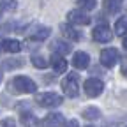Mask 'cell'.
Here are the masks:
<instances>
[{
  "instance_id": "obj_15",
  "label": "cell",
  "mask_w": 127,
  "mask_h": 127,
  "mask_svg": "<svg viewBox=\"0 0 127 127\" xmlns=\"http://www.w3.org/2000/svg\"><path fill=\"white\" fill-rule=\"evenodd\" d=\"M21 124L25 127H39V118L34 113H23L21 115Z\"/></svg>"
},
{
  "instance_id": "obj_30",
  "label": "cell",
  "mask_w": 127,
  "mask_h": 127,
  "mask_svg": "<svg viewBox=\"0 0 127 127\" xmlns=\"http://www.w3.org/2000/svg\"><path fill=\"white\" fill-rule=\"evenodd\" d=\"M87 127H92V125H87Z\"/></svg>"
},
{
  "instance_id": "obj_17",
  "label": "cell",
  "mask_w": 127,
  "mask_h": 127,
  "mask_svg": "<svg viewBox=\"0 0 127 127\" xmlns=\"http://www.w3.org/2000/svg\"><path fill=\"white\" fill-rule=\"evenodd\" d=\"M34 41H44V39H48L50 37V28H46V27H39V28H35L34 30V34L30 35Z\"/></svg>"
},
{
  "instance_id": "obj_3",
  "label": "cell",
  "mask_w": 127,
  "mask_h": 127,
  "mask_svg": "<svg viewBox=\"0 0 127 127\" xmlns=\"http://www.w3.org/2000/svg\"><path fill=\"white\" fill-rule=\"evenodd\" d=\"M62 90L67 97H78L79 94V83H78V76L76 74H67L62 79Z\"/></svg>"
},
{
  "instance_id": "obj_13",
  "label": "cell",
  "mask_w": 127,
  "mask_h": 127,
  "mask_svg": "<svg viewBox=\"0 0 127 127\" xmlns=\"http://www.w3.org/2000/svg\"><path fill=\"white\" fill-rule=\"evenodd\" d=\"M81 117L87 120H99L101 118V109L95 108V106H88L81 111Z\"/></svg>"
},
{
  "instance_id": "obj_22",
  "label": "cell",
  "mask_w": 127,
  "mask_h": 127,
  "mask_svg": "<svg viewBox=\"0 0 127 127\" xmlns=\"http://www.w3.org/2000/svg\"><path fill=\"white\" fill-rule=\"evenodd\" d=\"M120 72H122V76H125V78H127V58H124V60H122V65H120Z\"/></svg>"
},
{
  "instance_id": "obj_23",
  "label": "cell",
  "mask_w": 127,
  "mask_h": 127,
  "mask_svg": "<svg viewBox=\"0 0 127 127\" xmlns=\"http://www.w3.org/2000/svg\"><path fill=\"white\" fill-rule=\"evenodd\" d=\"M21 64H23V62H5V67H7V69H9V67L12 69V67H20Z\"/></svg>"
},
{
  "instance_id": "obj_5",
  "label": "cell",
  "mask_w": 127,
  "mask_h": 127,
  "mask_svg": "<svg viewBox=\"0 0 127 127\" xmlns=\"http://www.w3.org/2000/svg\"><path fill=\"white\" fill-rule=\"evenodd\" d=\"M118 62V51L115 48H106V50L101 51V64L104 67H115Z\"/></svg>"
},
{
  "instance_id": "obj_24",
  "label": "cell",
  "mask_w": 127,
  "mask_h": 127,
  "mask_svg": "<svg viewBox=\"0 0 127 127\" xmlns=\"http://www.w3.org/2000/svg\"><path fill=\"white\" fill-rule=\"evenodd\" d=\"M65 127H79V124H78V120H69L65 124Z\"/></svg>"
},
{
  "instance_id": "obj_21",
  "label": "cell",
  "mask_w": 127,
  "mask_h": 127,
  "mask_svg": "<svg viewBox=\"0 0 127 127\" xmlns=\"http://www.w3.org/2000/svg\"><path fill=\"white\" fill-rule=\"evenodd\" d=\"M0 127H16V120L14 118H4V120H0Z\"/></svg>"
},
{
  "instance_id": "obj_20",
  "label": "cell",
  "mask_w": 127,
  "mask_h": 127,
  "mask_svg": "<svg viewBox=\"0 0 127 127\" xmlns=\"http://www.w3.org/2000/svg\"><path fill=\"white\" fill-rule=\"evenodd\" d=\"M16 4H18L16 0H4V2H2L4 11H7V12H9V11H16V7H18Z\"/></svg>"
},
{
  "instance_id": "obj_4",
  "label": "cell",
  "mask_w": 127,
  "mask_h": 127,
  "mask_svg": "<svg viewBox=\"0 0 127 127\" xmlns=\"http://www.w3.org/2000/svg\"><path fill=\"white\" fill-rule=\"evenodd\" d=\"M83 90H85V94L88 95V97L95 99V97H99V95L102 94L104 83L101 81V79H97V78H88L83 83Z\"/></svg>"
},
{
  "instance_id": "obj_16",
  "label": "cell",
  "mask_w": 127,
  "mask_h": 127,
  "mask_svg": "<svg viewBox=\"0 0 127 127\" xmlns=\"http://www.w3.org/2000/svg\"><path fill=\"white\" fill-rule=\"evenodd\" d=\"M115 34L120 35V37H124L127 34V16H122V18L117 20V23H115Z\"/></svg>"
},
{
  "instance_id": "obj_7",
  "label": "cell",
  "mask_w": 127,
  "mask_h": 127,
  "mask_svg": "<svg viewBox=\"0 0 127 127\" xmlns=\"http://www.w3.org/2000/svg\"><path fill=\"white\" fill-rule=\"evenodd\" d=\"M92 37L97 41V42H109L113 34H111V30L108 25H97L94 30H92Z\"/></svg>"
},
{
  "instance_id": "obj_12",
  "label": "cell",
  "mask_w": 127,
  "mask_h": 127,
  "mask_svg": "<svg viewBox=\"0 0 127 127\" xmlns=\"http://www.w3.org/2000/svg\"><path fill=\"white\" fill-rule=\"evenodd\" d=\"M71 50H72V46H71L69 42H65V41L57 39V41H53V42H51V53L67 55V53H71Z\"/></svg>"
},
{
  "instance_id": "obj_9",
  "label": "cell",
  "mask_w": 127,
  "mask_h": 127,
  "mask_svg": "<svg viewBox=\"0 0 127 127\" xmlns=\"http://www.w3.org/2000/svg\"><path fill=\"white\" fill-rule=\"evenodd\" d=\"M88 64H90L88 53H85V51H76V53H74V57H72V65H74V69L83 71V69L88 67Z\"/></svg>"
},
{
  "instance_id": "obj_29",
  "label": "cell",
  "mask_w": 127,
  "mask_h": 127,
  "mask_svg": "<svg viewBox=\"0 0 127 127\" xmlns=\"http://www.w3.org/2000/svg\"><path fill=\"white\" fill-rule=\"evenodd\" d=\"M117 2H122V0H117Z\"/></svg>"
},
{
  "instance_id": "obj_27",
  "label": "cell",
  "mask_w": 127,
  "mask_h": 127,
  "mask_svg": "<svg viewBox=\"0 0 127 127\" xmlns=\"http://www.w3.org/2000/svg\"><path fill=\"white\" fill-rule=\"evenodd\" d=\"M0 51H4V41H0Z\"/></svg>"
},
{
  "instance_id": "obj_11",
  "label": "cell",
  "mask_w": 127,
  "mask_h": 127,
  "mask_svg": "<svg viewBox=\"0 0 127 127\" xmlns=\"http://www.w3.org/2000/svg\"><path fill=\"white\" fill-rule=\"evenodd\" d=\"M60 32H62V35L67 37L69 41L78 42L79 39H81V32H78L74 27H71V25H67V23H62V25H60Z\"/></svg>"
},
{
  "instance_id": "obj_1",
  "label": "cell",
  "mask_w": 127,
  "mask_h": 127,
  "mask_svg": "<svg viewBox=\"0 0 127 127\" xmlns=\"http://www.w3.org/2000/svg\"><path fill=\"white\" fill-rule=\"evenodd\" d=\"M9 90L14 94H34L37 90V85L28 76H14L12 81H9Z\"/></svg>"
},
{
  "instance_id": "obj_6",
  "label": "cell",
  "mask_w": 127,
  "mask_h": 127,
  "mask_svg": "<svg viewBox=\"0 0 127 127\" xmlns=\"http://www.w3.org/2000/svg\"><path fill=\"white\" fill-rule=\"evenodd\" d=\"M67 21H71L74 25H88L92 20L83 9H72L67 12Z\"/></svg>"
},
{
  "instance_id": "obj_18",
  "label": "cell",
  "mask_w": 127,
  "mask_h": 127,
  "mask_svg": "<svg viewBox=\"0 0 127 127\" xmlns=\"http://www.w3.org/2000/svg\"><path fill=\"white\" fill-rule=\"evenodd\" d=\"M32 64H34V67H37V69H46V67H48L46 58H44V57H41V55L32 57Z\"/></svg>"
},
{
  "instance_id": "obj_25",
  "label": "cell",
  "mask_w": 127,
  "mask_h": 127,
  "mask_svg": "<svg viewBox=\"0 0 127 127\" xmlns=\"http://www.w3.org/2000/svg\"><path fill=\"white\" fill-rule=\"evenodd\" d=\"M122 46H124V48H125V50H127V35L124 37V42H122Z\"/></svg>"
},
{
  "instance_id": "obj_28",
  "label": "cell",
  "mask_w": 127,
  "mask_h": 127,
  "mask_svg": "<svg viewBox=\"0 0 127 127\" xmlns=\"http://www.w3.org/2000/svg\"><path fill=\"white\" fill-rule=\"evenodd\" d=\"M0 81H2V74H0Z\"/></svg>"
},
{
  "instance_id": "obj_26",
  "label": "cell",
  "mask_w": 127,
  "mask_h": 127,
  "mask_svg": "<svg viewBox=\"0 0 127 127\" xmlns=\"http://www.w3.org/2000/svg\"><path fill=\"white\" fill-rule=\"evenodd\" d=\"M4 12H5V11H4V5H2V4H0V16H2Z\"/></svg>"
},
{
  "instance_id": "obj_10",
  "label": "cell",
  "mask_w": 127,
  "mask_h": 127,
  "mask_svg": "<svg viewBox=\"0 0 127 127\" xmlns=\"http://www.w3.org/2000/svg\"><path fill=\"white\" fill-rule=\"evenodd\" d=\"M51 65H53V71L57 74H64L67 71V60L64 58V55H60V53H53L51 55Z\"/></svg>"
},
{
  "instance_id": "obj_8",
  "label": "cell",
  "mask_w": 127,
  "mask_h": 127,
  "mask_svg": "<svg viewBox=\"0 0 127 127\" xmlns=\"http://www.w3.org/2000/svg\"><path fill=\"white\" fill-rule=\"evenodd\" d=\"M42 127H65V118L62 113H50L44 117Z\"/></svg>"
},
{
  "instance_id": "obj_19",
  "label": "cell",
  "mask_w": 127,
  "mask_h": 127,
  "mask_svg": "<svg viewBox=\"0 0 127 127\" xmlns=\"http://www.w3.org/2000/svg\"><path fill=\"white\" fill-rule=\"evenodd\" d=\"M78 2H79V5H81V9H87V11L95 9V5H97L95 0H78Z\"/></svg>"
},
{
  "instance_id": "obj_14",
  "label": "cell",
  "mask_w": 127,
  "mask_h": 127,
  "mask_svg": "<svg viewBox=\"0 0 127 127\" xmlns=\"http://www.w3.org/2000/svg\"><path fill=\"white\" fill-rule=\"evenodd\" d=\"M21 42L20 41H16V39H5L4 41V51H7V53H18V51H21Z\"/></svg>"
},
{
  "instance_id": "obj_2",
  "label": "cell",
  "mask_w": 127,
  "mask_h": 127,
  "mask_svg": "<svg viewBox=\"0 0 127 127\" xmlns=\"http://www.w3.org/2000/svg\"><path fill=\"white\" fill-rule=\"evenodd\" d=\"M62 95L55 94V92H42V94H37L35 95V102L41 106V108H57L62 104Z\"/></svg>"
}]
</instances>
